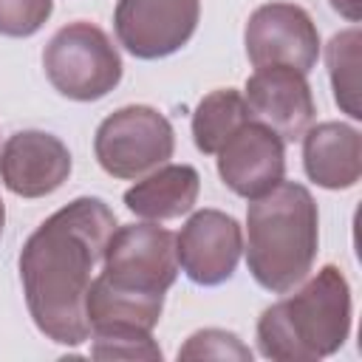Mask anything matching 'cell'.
<instances>
[{"mask_svg":"<svg viewBox=\"0 0 362 362\" xmlns=\"http://www.w3.org/2000/svg\"><path fill=\"white\" fill-rule=\"evenodd\" d=\"M116 226V215L102 198L82 195L48 215L23 243L25 305L51 342L74 348L90 339L88 291Z\"/></svg>","mask_w":362,"mask_h":362,"instance_id":"obj_1","label":"cell"},{"mask_svg":"<svg viewBox=\"0 0 362 362\" xmlns=\"http://www.w3.org/2000/svg\"><path fill=\"white\" fill-rule=\"evenodd\" d=\"M249 201L246 266L266 291L286 294L303 283L314 266L320 246L317 201L294 181H280Z\"/></svg>","mask_w":362,"mask_h":362,"instance_id":"obj_2","label":"cell"},{"mask_svg":"<svg viewBox=\"0 0 362 362\" xmlns=\"http://www.w3.org/2000/svg\"><path fill=\"white\" fill-rule=\"evenodd\" d=\"M351 334V286L334 263L257 320V348L274 362H317L337 354Z\"/></svg>","mask_w":362,"mask_h":362,"instance_id":"obj_3","label":"cell"},{"mask_svg":"<svg viewBox=\"0 0 362 362\" xmlns=\"http://www.w3.org/2000/svg\"><path fill=\"white\" fill-rule=\"evenodd\" d=\"M42 68L57 93L74 102L107 96L122 79V57L110 37L85 20L62 25L42 51Z\"/></svg>","mask_w":362,"mask_h":362,"instance_id":"obj_4","label":"cell"},{"mask_svg":"<svg viewBox=\"0 0 362 362\" xmlns=\"http://www.w3.org/2000/svg\"><path fill=\"white\" fill-rule=\"evenodd\" d=\"M175 150V133L164 113L150 105H124L96 127L93 153L99 167L122 181L141 178L167 164Z\"/></svg>","mask_w":362,"mask_h":362,"instance_id":"obj_5","label":"cell"},{"mask_svg":"<svg viewBox=\"0 0 362 362\" xmlns=\"http://www.w3.org/2000/svg\"><path fill=\"white\" fill-rule=\"evenodd\" d=\"M105 286L139 297H164L178 277L175 235L158 223L116 226L96 274Z\"/></svg>","mask_w":362,"mask_h":362,"instance_id":"obj_6","label":"cell"},{"mask_svg":"<svg viewBox=\"0 0 362 362\" xmlns=\"http://www.w3.org/2000/svg\"><path fill=\"white\" fill-rule=\"evenodd\" d=\"M246 57L255 68H294L308 74L320 57V31L305 8L294 3H263L243 28Z\"/></svg>","mask_w":362,"mask_h":362,"instance_id":"obj_7","label":"cell"},{"mask_svg":"<svg viewBox=\"0 0 362 362\" xmlns=\"http://www.w3.org/2000/svg\"><path fill=\"white\" fill-rule=\"evenodd\" d=\"M198 17L201 0H119L113 28L133 57L161 59L192 40Z\"/></svg>","mask_w":362,"mask_h":362,"instance_id":"obj_8","label":"cell"},{"mask_svg":"<svg viewBox=\"0 0 362 362\" xmlns=\"http://www.w3.org/2000/svg\"><path fill=\"white\" fill-rule=\"evenodd\" d=\"M243 252L240 223L221 209H198L175 235V255L184 274L198 286H221L238 269Z\"/></svg>","mask_w":362,"mask_h":362,"instance_id":"obj_9","label":"cell"},{"mask_svg":"<svg viewBox=\"0 0 362 362\" xmlns=\"http://www.w3.org/2000/svg\"><path fill=\"white\" fill-rule=\"evenodd\" d=\"M243 102L249 107V119L266 124L283 141L303 139L317 113L305 74L283 65L257 68L246 79Z\"/></svg>","mask_w":362,"mask_h":362,"instance_id":"obj_10","label":"cell"},{"mask_svg":"<svg viewBox=\"0 0 362 362\" xmlns=\"http://www.w3.org/2000/svg\"><path fill=\"white\" fill-rule=\"evenodd\" d=\"M215 156L221 181L240 198H257L286 175L283 139L252 119L240 124Z\"/></svg>","mask_w":362,"mask_h":362,"instance_id":"obj_11","label":"cell"},{"mask_svg":"<svg viewBox=\"0 0 362 362\" xmlns=\"http://www.w3.org/2000/svg\"><path fill=\"white\" fill-rule=\"evenodd\" d=\"M71 153L54 133L20 130L0 150V178L20 198H42L59 189L71 175Z\"/></svg>","mask_w":362,"mask_h":362,"instance_id":"obj_12","label":"cell"},{"mask_svg":"<svg viewBox=\"0 0 362 362\" xmlns=\"http://www.w3.org/2000/svg\"><path fill=\"white\" fill-rule=\"evenodd\" d=\"M305 175L325 189H348L362 175V136L345 122H320L303 133Z\"/></svg>","mask_w":362,"mask_h":362,"instance_id":"obj_13","label":"cell"},{"mask_svg":"<svg viewBox=\"0 0 362 362\" xmlns=\"http://www.w3.org/2000/svg\"><path fill=\"white\" fill-rule=\"evenodd\" d=\"M201 189V175L189 164H161L136 178L124 192V206L144 221H173L187 215Z\"/></svg>","mask_w":362,"mask_h":362,"instance_id":"obj_14","label":"cell"},{"mask_svg":"<svg viewBox=\"0 0 362 362\" xmlns=\"http://www.w3.org/2000/svg\"><path fill=\"white\" fill-rule=\"evenodd\" d=\"M249 122V107L243 102V93H238L235 88H221L206 93L195 113H192V141L201 153L215 156L226 139Z\"/></svg>","mask_w":362,"mask_h":362,"instance_id":"obj_15","label":"cell"},{"mask_svg":"<svg viewBox=\"0 0 362 362\" xmlns=\"http://www.w3.org/2000/svg\"><path fill=\"white\" fill-rule=\"evenodd\" d=\"M359 48H362V31L345 28L331 37L325 45V65L334 88V99L351 119H362L359 107Z\"/></svg>","mask_w":362,"mask_h":362,"instance_id":"obj_16","label":"cell"},{"mask_svg":"<svg viewBox=\"0 0 362 362\" xmlns=\"http://www.w3.org/2000/svg\"><path fill=\"white\" fill-rule=\"evenodd\" d=\"M90 356L96 359H161V348L153 342L150 331L107 328L90 331Z\"/></svg>","mask_w":362,"mask_h":362,"instance_id":"obj_17","label":"cell"},{"mask_svg":"<svg viewBox=\"0 0 362 362\" xmlns=\"http://www.w3.org/2000/svg\"><path fill=\"white\" fill-rule=\"evenodd\" d=\"M178 359H240V362H249L252 351L232 331L204 328V331H195L184 342V348L178 351Z\"/></svg>","mask_w":362,"mask_h":362,"instance_id":"obj_18","label":"cell"},{"mask_svg":"<svg viewBox=\"0 0 362 362\" xmlns=\"http://www.w3.org/2000/svg\"><path fill=\"white\" fill-rule=\"evenodd\" d=\"M54 11V0H0V34L31 37Z\"/></svg>","mask_w":362,"mask_h":362,"instance_id":"obj_19","label":"cell"},{"mask_svg":"<svg viewBox=\"0 0 362 362\" xmlns=\"http://www.w3.org/2000/svg\"><path fill=\"white\" fill-rule=\"evenodd\" d=\"M331 6L351 23H359V17H362V0H331Z\"/></svg>","mask_w":362,"mask_h":362,"instance_id":"obj_20","label":"cell"},{"mask_svg":"<svg viewBox=\"0 0 362 362\" xmlns=\"http://www.w3.org/2000/svg\"><path fill=\"white\" fill-rule=\"evenodd\" d=\"M3 223H6V206H3V201H0V235H3Z\"/></svg>","mask_w":362,"mask_h":362,"instance_id":"obj_21","label":"cell"}]
</instances>
